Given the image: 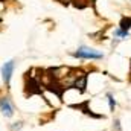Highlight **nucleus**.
<instances>
[{
  "label": "nucleus",
  "mask_w": 131,
  "mask_h": 131,
  "mask_svg": "<svg viewBox=\"0 0 131 131\" xmlns=\"http://www.w3.org/2000/svg\"><path fill=\"white\" fill-rule=\"evenodd\" d=\"M130 28H131V18H124V20L121 21V29L125 31V32H128Z\"/></svg>",
  "instance_id": "6"
},
{
  "label": "nucleus",
  "mask_w": 131,
  "mask_h": 131,
  "mask_svg": "<svg viewBox=\"0 0 131 131\" xmlns=\"http://www.w3.org/2000/svg\"><path fill=\"white\" fill-rule=\"evenodd\" d=\"M0 111L5 117H11L14 114V105L9 101V98H2L0 99Z\"/></svg>",
  "instance_id": "2"
},
{
  "label": "nucleus",
  "mask_w": 131,
  "mask_h": 131,
  "mask_svg": "<svg viewBox=\"0 0 131 131\" xmlns=\"http://www.w3.org/2000/svg\"><path fill=\"white\" fill-rule=\"evenodd\" d=\"M73 87H75L79 93H84V92H85V87H87V75H85V73H81V75L76 78V81L73 82Z\"/></svg>",
  "instance_id": "4"
},
{
  "label": "nucleus",
  "mask_w": 131,
  "mask_h": 131,
  "mask_svg": "<svg viewBox=\"0 0 131 131\" xmlns=\"http://www.w3.org/2000/svg\"><path fill=\"white\" fill-rule=\"evenodd\" d=\"M107 98H108V104H110V110L111 111H114V107H116V102H114V99H113V95H107Z\"/></svg>",
  "instance_id": "8"
},
{
  "label": "nucleus",
  "mask_w": 131,
  "mask_h": 131,
  "mask_svg": "<svg viewBox=\"0 0 131 131\" xmlns=\"http://www.w3.org/2000/svg\"><path fill=\"white\" fill-rule=\"evenodd\" d=\"M12 72H14V61H8L5 63L2 67V76H3V81L6 85H9V81H11V76H12Z\"/></svg>",
  "instance_id": "3"
},
{
  "label": "nucleus",
  "mask_w": 131,
  "mask_h": 131,
  "mask_svg": "<svg viewBox=\"0 0 131 131\" xmlns=\"http://www.w3.org/2000/svg\"><path fill=\"white\" fill-rule=\"evenodd\" d=\"M87 105H89V101H85V102H82V104H78V105H72V108H78V110H82V113H85V114H89V116H93V117H101L99 114H95V113H92V111L87 108Z\"/></svg>",
  "instance_id": "5"
},
{
  "label": "nucleus",
  "mask_w": 131,
  "mask_h": 131,
  "mask_svg": "<svg viewBox=\"0 0 131 131\" xmlns=\"http://www.w3.org/2000/svg\"><path fill=\"white\" fill-rule=\"evenodd\" d=\"M114 37H117L119 40H122V38H127V37H128V32H125V31H122V29H116V31H114Z\"/></svg>",
  "instance_id": "7"
},
{
  "label": "nucleus",
  "mask_w": 131,
  "mask_h": 131,
  "mask_svg": "<svg viewBox=\"0 0 131 131\" xmlns=\"http://www.w3.org/2000/svg\"><path fill=\"white\" fill-rule=\"evenodd\" d=\"M75 57L78 58H85V60H101L104 55L95 50V49H90V47H79L76 52H75Z\"/></svg>",
  "instance_id": "1"
}]
</instances>
